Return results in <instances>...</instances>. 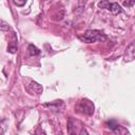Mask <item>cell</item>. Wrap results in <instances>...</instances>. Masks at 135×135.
Masks as SVG:
<instances>
[{
	"label": "cell",
	"instance_id": "obj_1",
	"mask_svg": "<svg viewBox=\"0 0 135 135\" xmlns=\"http://www.w3.org/2000/svg\"><path fill=\"white\" fill-rule=\"evenodd\" d=\"M78 38L85 43H93L99 40H105V36L103 34H101L98 31H94V30H88L85 31L83 34L79 35Z\"/></svg>",
	"mask_w": 135,
	"mask_h": 135
},
{
	"label": "cell",
	"instance_id": "obj_3",
	"mask_svg": "<svg viewBox=\"0 0 135 135\" xmlns=\"http://www.w3.org/2000/svg\"><path fill=\"white\" fill-rule=\"evenodd\" d=\"M28 81H30L28 83H25V84H24L25 90H26L30 94H32V95H40V94L42 93V91H43L42 86H41L38 82H36V81H34V80L28 79Z\"/></svg>",
	"mask_w": 135,
	"mask_h": 135
},
{
	"label": "cell",
	"instance_id": "obj_7",
	"mask_svg": "<svg viewBox=\"0 0 135 135\" xmlns=\"http://www.w3.org/2000/svg\"><path fill=\"white\" fill-rule=\"evenodd\" d=\"M59 103H62V102L59 100V102L56 101V102H53V103H45V104H43V107H44V108H50V110L56 111V110H59V109H60L59 105H58Z\"/></svg>",
	"mask_w": 135,
	"mask_h": 135
},
{
	"label": "cell",
	"instance_id": "obj_11",
	"mask_svg": "<svg viewBox=\"0 0 135 135\" xmlns=\"http://www.w3.org/2000/svg\"><path fill=\"white\" fill-rule=\"evenodd\" d=\"M107 126H109L108 128H110L111 130H114L116 127H117V123L115 122V121H113V120H111V121H109V122H107Z\"/></svg>",
	"mask_w": 135,
	"mask_h": 135
},
{
	"label": "cell",
	"instance_id": "obj_5",
	"mask_svg": "<svg viewBox=\"0 0 135 135\" xmlns=\"http://www.w3.org/2000/svg\"><path fill=\"white\" fill-rule=\"evenodd\" d=\"M109 11H111L112 14H114V15H118V14H120L122 12V8H121V6L118 3L115 2V3H111L110 4Z\"/></svg>",
	"mask_w": 135,
	"mask_h": 135
},
{
	"label": "cell",
	"instance_id": "obj_6",
	"mask_svg": "<svg viewBox=\"0 0 135 135\" xmlns=\"http://www.w3.org/2000/svg\"><path fill=\"white\" fill-rule=\"evenodd\" d=\"M27 51H28V53H30V55H31V56H37V55H39V54H40L39 49H38V47H36L34 44H30V45H28V47H27Z\"/></svg>",
	"mask_w": 135,
	"mask_h": 135
},
{
	"label": "cell",
	"instance_id": "obj_8",
	"mask_svg": "<svg viewBox=\"0 0 135 135\" xmlns=\"http://www.w3.org/2000/svg\"><path fill=\"white\" fill-rule=\"evenodd\" d=\"M110 4H111V3H110L108 0H102V1H100V2L98 3V6L101 7V8H107V9H109Z\"/></svg>",
	"mask_w": 135,
	"mask_h": 135
},
{
	"label": "cell",
	"instance_id": "obj_2",
	"mask_svg": "<svg viewBox=\"0 0 135 135\" xmlns=\"http://www.w3.org/2000/svg\"><path fill=\"white\" fill-rule=\"evenodd\" d=\"M76 110L78 113L85 114V115H92L94 113V104L89 99H81L78 102Z\"/></svg>",
	"mask_w": 135,
	"mask_h": 135
},
{
	"label": "cell",
	"instance_id": "obj_9",
	"mask_svg": "<svg viewBox=\"0 0 135 135\" xmlns=\"http://www.w3.org/2000/svg\"><path fill=\"white\" fill-rule=\"evenodd\" d=\"M135 3V0H127V1H123V5L127 6V7H132Z\"/></svg>",
	"mask_w": 135,
	"mask_h": 135
},
{
	"label": "cell",
	"instance_id": "obj_4",
	"mask_svg": "<svg viewBox=\"0 0 135 135\" xmlns=\"http://www.w3.org/2000/svg\"><path fill=\"white\" fill-rule=\"evenodd\" d=\"M134 43L132 42L129 47L127 49V56H126V60L127 61H132L134 59Z\"/></svg>",
	"mask_w": 135,
	"mask_h": 135
},
{
	"label": "cell",
	"instance_id": "obj_10",
	"mask_svg": "<svg viewBox=\"0 0 135 135\" xmlns=\"http://www.w3.org/2000/svg\"><path fill=\"white\" fill-rule=\"evenodd\" d=\"M13 1H14V3H15L17 6H23V5L26 3L27 0H13Z\"/></svg>",
	"mask_w": 135,
	"mask_h": 135
}]
</instances>
